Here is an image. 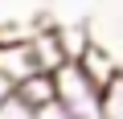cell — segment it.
Here are the masks:
<instances>
[{"label": "cell", "mask_w": 123, "mask_h": 119, "mask_svg": "<svg viewBox=\"0 0 123 119\" xmlns=\"http://www.w3.org/2000/svg\"><path fill=\"white\" fill-rule=\"evenodd\" d=\"M57 37H62V45H66L70 62H82V53L90 49V29L86 25H57Z\"/></svg>", "instance_id": "9c48e42d"}, {"label": "cell", "mask_w": 123, "mask_h": 119, "mask_svg": "<svg viewBox=\"0 0 123 119\" xmlns=\"http://www.w3.org/2000/svg\"><path fill=\"white\" fill-rule=\"evenodd\" d=\"M33 53H37L41 74H57V70H66V66H70L66 45H62V37H57V25H53V21H45V25L33 33Z\"/></svg>", "instance_id": "277c9868"}, {"label": "cell", "mask_w": 123, "mask_h": 119, "mask_svg": "<svg viewBox=\"0 0 123 119\" xmlns=\"http://www.w3.org/2000/svg\"><path fill=\"white\" fill-rule=\"evenodd\" d=\"M8 25H45V0H0V29Z\"/></svg>", "instance_id": "5b68a950"}, {"label": "cell", "mask_w": 123, "mask_h": 119, "mask_svg": "<svg viewBox=\"0 0 123 119\" xmlns=\"http://www.w3.org/2000/svg\"><path fill=\"white\" fill-rule=\"evenodd\" d=\"M103 119H123V70L103 86Z\"/></svg>", "instance_id": "30bf717a"}, {"label": "cell", "mask_w": 123, "mask_h": 119, "mask_svg": "<svg viewBox=\"0 0 123 119\" xmlns=\"http://www.w3.org/2000/svg\"><path fill=\"white\" fill-rule=\"evenodd\" d=\"M53 82H57V103L74 119H103V86H94L78 62H70L66 70H57Z\"/></svg>", "instance_id": "6da1fadb"}, {"label": "cell", "mask_w": 123, "mask_h": 119, "mask_svg": "<svg viewBox=\"0 0 123 119\" xmlns=\"http://www.w3.org/2000/svg\"><path fill=\"white\" fill-rule=\"evenodd\" d=\"M12 94H17V86H12V82H8L4 74H0V107H4V103H8Z\"/></svg>", "instance_id": "4fadbf2b"}, {"label": "cell", "mask_w": 123, "mask_h": 119, "mask_svg": "<svg viewBox=\"0 0 123 119\" xmlns=\"http://www.w3.org/2000/svg\"><path fill=\"white\" fill-rule=\"evenodd\" d=\"M0 119H37V111H33L25 99H17V94H12L4 107H0Z\"/></svg>", "instance_id": "8fae6325"}, {"label": "cell", "mask_w": 123, "mask_h": 119, "mask_svg": "<svg viewBox=\"0 0 123 119\" xmlns=\"http://www.w3.org/2000/svg\"><path fill=\"white\" fill-rule=\"evenodd\" d=\"M37 119H74V115H70V111H66V107H62V103H57V99H53V103H49V107H41V111H37Z\"/></svg>", "instance_id": "7c38bea8"}, {"label": "cell", "mask_w": 123, "mask_h": 119, "mask_svg": "<svg viewBox=\"0 0 123 119\" xmlns=\"http://www.w3.org/2000/svg\"><path fill=\"white\" fill-rule=\"evenodd\" d=\"M86 29H90V41L103 45L123 66V0H98L90 21H86Z\"/></svg>", "instance_id": "7a4b0ae2"}, {"label": "cell", "mask_w": 123, "mask_h": 119, "mask_svg": "<svg viewBox=\"0 0 123 119\" xmlns=\"http://www.w3.org/2000/svg\"><path fill=\"white\" fill-rule=\"evenodd\" d=\"M0 74H4L12 86H21L25 78L41 74L37 53H33V37L29 41H12V45H0Z\"/></svg>", "instance_id": "3957f363"}, {"label": "cell", "mask_w": 123, "mask_h": 119, "mask_svg": "<svg viewBox=\"0 0 123 119\" xmlns=\"http://www.w3.org/2000/svg\"><path fill=\"white\" fill-rule=\"evenodd\" d=\"M98 0H45V8L53 13V25H86Z\"/></svg>", "instance_id": "ba28073f"}, {"label": "cell", "mask_w": 123, "mask_h": 119, "mask_svg": "<svg viewBox=\"0 0 123 119\" xmlns=\"http://www.w3.org/2000/svg\"><path fill=\"white\" fill-rule=\"evenodd\" d=\"M78 66L86 70V78H90L94 86H107V82H111V78H115V74L123 70V66L115 62V57H111V53H107L103 45H94V41H90V49L82 53V62H78Z\"/></svg>", "instance_id": "8992f818"}, {"label": "cell", "mask_w": 123, "mask_h": 119, "mask_svg": "<svg viewBox=\"0 0 123 119\" xmlns=\"http://www.w3.org/2000/svg\"><path fill=\"white\" fill-rule=\"evenodd\" d=\"M17 99H25L33 111L49 107V103L57 99V82H53V74H33V78H25V82L17 86Z\"/></svg>", "instance_id": "52a82bcc"}]
</instances>
